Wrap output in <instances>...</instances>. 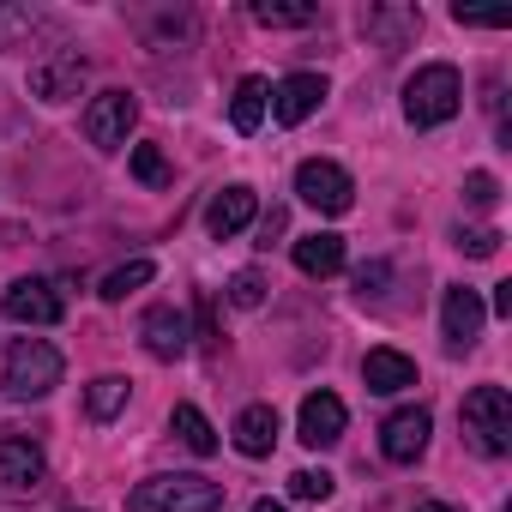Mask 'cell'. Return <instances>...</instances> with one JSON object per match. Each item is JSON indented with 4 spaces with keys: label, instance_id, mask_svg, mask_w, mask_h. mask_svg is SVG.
<instances>
[{
    "label": "cell",
    "instance_id": "cell-1",
    "mask_svg": "<svg viewBox=\"0 0 512 512\" xmlns=\"http://www.w3.org/2000/svg\"><path fill=\"white\" fill-rule=\"evenodd\" d=\"M458 103H464V79H458L452 61H428V67H416L404 79V115H410V127H440V121L458 115Z\"/></svg>",
    "mask_w": 512,
    "mask_h": 512
},
{
    "label": "cell",
    "instance_id": "cell-2",
    "mask_svg": "<svg viewBox=\"0 0 512 512\" xmlns=\"http://www.w3.org/2000/svg\"><path fill=\"white\" fill-rule=\"evenodd\" d=\"M127 512H223V482H211V476H151L127 494Z\"/></svg>",
    "mask_w": 512,
    "mask_h": 512
},
{
    "label": "cell",
    "instance_id": "cell-3",
    "mask_svg": "<svg viewBox=\"0 0 512 512\" xmlns=\"http://www.w3.org/2000/svg\"><path fill=\"white\" fill-rule=\"evenodd\" d=\"M0 386L7 398H49L61 386V350L43 338H13L7 362H0Z\"/></svg>",
    "mask_w": 512,
    "mask_h": 512
},
{
    "label": "cell",
    "instance_id": "cell-4",
    "mask_svg": "<svg viewBox=\"0 0 512 512\" xmlns=\"http://www.w3.org/2000/svg\"><path fill=\"white\" fill-rule=\"evenodd\" d=\"M458 422H464V440H470L482 458L512 452V398H506V386H476V392L464 398Z\"/></svg>",
    "mask_w": 512,
    "mask_h": 512
},
{
    "label": "cell",
    "instance_id": "cell-5",
    "mask_svg": "<svg viewBox=\"0 0 512 512\" xmlns=\"http://www.w3.org/2000/svg\"><path fill=\"white\" fill-rule=\"evenodd\" d=\"M296 193H302V205H314L320 217H344V211L356 205V181H350L332 157H308V163L296 169Z\"/></svg>",
    "mask_w": 512,
    "mask_h": 512
},
{
    "label": "cell",
    "instance_id": "cell-6",
    "mask_svg": "<svg viewBox=\"0 0 512 512\" xmlns=\"http://www.w3.org/2000/svg\"><path fill=\"white\" fill-rule=\"evenodd\" d=\"M133 121H139V97L133 91H97L91 109H85V139L97 151H121L127 133H133Z\"/></svg>",
    "mask_w": 512,
    "mask_h": 512
},
{
    "label": "cell",
    "instance_id": "cell-7",
    "mask_svg": "<svg viewBox=\"0 0 512 512\" xmlns=\"http://www.w3.org/2000/svg\"><path fill=\"white\" fill-rule=\"evenodd\" d=\"M0 314H7L13 326H55V320L67 314V302H61V290H55V284L25 278V284H13L7 296H0Z\"/></svg>",
    "mask_w": 512,
    "mask_h": 512
},
{
    "label": "cell",
    "instance_id": "cell-8",
    "mask_svg": "<svg viewBox=\"0 0 512 512\" xmlns=\"http://www.w3.org/2000/svg\"><path fill=\"white\" fill-rule=\"evenodd\" d=\"M428 428H434V416H428L422 404L392 410V416L380 422V452H386L392 464H416V458L428 452Z\"/></svg>",
    "mask_w": 512,
    "mask_h": 512
},
{
    "label": "cell",
    "instance_id": "cell-9",
    "mask_svg": "<svg viewBox=\"0 0 512 512\" xmlns=\"http://www.w3.org/2000/svg\"><path fill=\"white\" fill-rule=\"evenodd\" d=\"M43 476H49V464H43L37 440H25V434H13V428H0V488L31 494V488H43Z\"/></svg>",
    "mask_w": 512,
    "mask_h": 512
},
{
    "label": "cell",
    "instance_id": "cell-10",
    "mask_svg": "<svg viewBox=\"0 0 512 512\" xmlns=\"http://www.w3.org/2000/svg\"><path fill=\"white\" fill-rule=\"evenodd\" d=\"M79 85H85V55L79 49H61V55L31 67V97H43V103H67V97H79Z\"/></svg>",
    "mask_w": 512,
    "mask_h": 512
},
{
    "label": "cell",
    "instance_id": "cell-11",
    "mask_svg": "<svg viewBox=\"0 0 512 512\" xmlns=\"http://www.w3.org/2000/svg\"><path fill=\"white\" fill-rule=\"evenodd\" d=\"M482 320H488V302H482L476 290L452 284V290H446V302H440V326H446V344H452V350H470V344L482 338Z\"/></svg>",
    "mask_w": 512,
    "mask_h": 512
},
{
    "label": "cell",
    "instance_id": "cell-12",
    "mask_svg": "<svg viewBox=\"0 0 512 512\" xmlns=\"http://www.w3.org/2000/svg\"><path fill=\"white\" fill-rule=\"evenodd\" d=\"M296 434H302V446H338L344 440V398L338 392H308L302 398V416H296Z\"/></svg>",
    "mask_w": 512,
    "mask_h": 512
},
{
    "label": "cell",
    "instance_id": "cell-13",
    "mask_svg": "<svg viewBox=\"0 0 512 512\" xmlns=\"http://www.w3.org/2000/svg\"><path fill=\"white\" fill-rule=\"evenodd\" d=\"M320 103H326V79H320V73H290V79L272 85V115H278L284 127H302Z\"/></svg>",
    "mask_w": 512,
    "mask_h": 512
},
{
    "label": "cell",
    "instance_id": "cell-14",
    "mask_svg": "<svg viewBox=\"0 0 512 512\" xmlns=\"http://www.w3.org/2000/svg\"><path fill=\"white\" fill-rule=\"evenodd\" d=\"M139 338H145V350H151L157 362H181L187 344H193V326H187L181 308H151V314L139 320Z\"/></svg>",
    "mask_w": 512,
    "mask_h": 512
},
{
    "label": "cell",
    "instance_id": "cell-15",
    "mask_svg": "<svg viewBox=\"0 0 512 512\" xmlns=\"http://www.w3.org/2000/svg\"><path fill=\"white\" fill-rule=\"evenodd\" d=\"M253 211H260V193H253L247 181H235V187H223V193L205 205V229H211L217 241H229V235H241V229L253 223Z\"/></svg>",
    "mask_w": 512,
    "mask_h": 512
},
{
    "label": "cell",
    "instance_id": "cell-16",
    "mask_svg": "<svg viewBox=\"0 0 512 512\" xmlns=\"http://www.w3.org/2000/svg\"><path fill=\"white\" fill-rule=\"evenodd\" d=\"M362 31H368L386 55H398V49L422 31V13H416V7H368V13H362Z\"/></svg>",
    "mask_w": 512,
    "mask_h": 512
},
{
    "label": "cell",
    "instance_id": "cell-17",
    "mask_svg": "<svg viewBox=\"0 0 512 512\" xmlns=\"http://www.w3.org/2000/svg\"><path fill=\"white\" fill-rule=\"evenodd\" d=\"M362 380H368V392L392 398V392H410V386H416V362H410L404 350H368Z\"/></svg>",
    "mask_w": 512,
    "mask_h": 512
},
{
    "label": "cell",
    "instance_id": "cell-18",
    "mask_svg": "<svg viewBox=\"0 0 512 512\" xmlns=\"http://www.w3.org/2000/svg\"><path fill=\"white\" fill-rule=\"evenodd\" d=\"M272 446H278V410L272 404H247L235 416V452L241 458H266Z\"/></svg>",
    "mask_w": 512,
    "mask_h": 512
},
{
    "label": "cell",
    "instance_id": "cell-19",
    "mask_svg": "<svg viewBox=\"0 0 512 512\" xmlns=\"http://www.w3.org/2000/svg\"><path fill=\"white\" fill-rule=\"evenodd\" d=\"M344 266V235H302L296 241V272L302 278H332Z\"/></svg>",
    "mask_w": 512,
    "mask_h": 512
},
{
    "label": "cell",
    "instance_id": "cell-20",
    "mask_svg": "<svg viewBox=\"0 0 512 512\" xmlns=\"http://www.w3.org/2000/svg\"><path fill=\"white\" fill-rule=\"evenodd\" d=\"M247 13L260 19L266 31H296V25H314V19H320L314 0H253Z\"/></svg>",
    "mask_w": 512,
    "mask_h": 512
},
{
    "label": "cell",
    "instance_id": "cell-21",
    "mask_svg": "<svg viewBox=\"0 0 512 512\" xmlns=\"http://www.w3.org/2000/svg\"><path fill=\"white\" fill-rule=\"evenodd\" d=\"M266 97H272L266 79H241V85H235V103H229L235 133H260V121H266Z\"/></svg>",
    "mask_w": 512,
    "mask_h": 512
},
{
    "label": "cell",
    "instance_id": "cell-22",
    "mask_svg": "<svg viewBox=\"0 0 512 512\" xmlns=\"http://www.w3.org/2000/svg\"><path fill=\"white\" fill-rule=\"evenodd\" d=\"M127 386H133V380H121V374H103V380H91V392H85V410H91V422H115V416L127 410Z\"/></svg>",
    "mask_w": 512,
    "mask_h": 512
},
{
    "label": "cell",
    "instance_id": "cell-23",
    "mask_svg": "<svg viewBox=\"0 0 512 512\" xmlns=\"http://www.w3.org/2000/svg\"><path fill=\"white\" fill-rule=\"evenodd\" d=\"M169 428H175V434H181V440H187L199 458H211V452H217V428L205 422V410H199V404H175Z\"/></svg>",
    "mask_w": 512,
    "mask_h": 512
},
{
    "label": "cell",
    "instance_id": "cell-24",
    "mask_svg": "<svg viewBox=\"0 0 512 512\" xmlns=\"http://www.w3.org/2000/svg\"><path fill=\"white\" fill-rule=\"evenodd\" d=\"M151 278H157V266H151V260H127V266H115V272L103 278V290H97V296H103V302H127V296H133V290H145Z\"/></svg>",
    "mask_w": 512,
    "mask_h": 512
},
{
    "label": "cell",
    "instance_id": "cell-25",
    "mask_svg": "<svg viewBox=\"0 0 512 512\" xmlns=\"http://www.w3.org/2000/svg\"><path fill=\"white\" fill-rule=\"evenodd\" d=\"M43 25V13L31 7H0V49H25V37Z\"/></svg>",
    "mask_w": 512,
    "mask_h": 512
},
{
    "label": "cell",
    "instance_id": "cell-26",
    "mask_svg": "<svg viewBox=\"0 0 512 512\" xmlns=\"http://www.w3.org/2000/svg\"><path fill=\"white\" fill-rule=\"evenodd\" d=\"M133 175H139L145 187H169V157H163V145H133Z\"/></svg>",
    "mask_w": 512,
    "mask_h": 512
},
{
    "label": "cell",
    "instance_id": "cell-27",
    "mask_svg": "<svg viewBox=\"0 0 512 512\" xmlns=\"http://www.w3.org/2000/svg\"><path fill=\"white\" fill-rule=\"evenodd\" d=\"M464 199H470L476 211H494V205H500V181H494L488 169H470V175H464Z\"/></svg>",
    "mask_w": 512,
    "mask_h": 512
},
{
    "label": "cell",
    "instance_id": "cell-28",
    "mask_svg": "<svg viewBox=\"0 0 512 512\" xmlns=\"http://www.w3.org/2000/svg\"><path fill=\"white\" fill-rule=\"evenodd\" d=\"M229 302H235V308H260V302H266V278H260V272H235V278H229Z\"/></svg>",
    "mask_w": 512,
    "mask_h": 512
},
{
    "label": "cell",
    "instance_id": "cell-29",
    "mask_svg": "<svg viewBox=\"0 0 512 512\" xmlns=\"http://www.w3.org/2000/svg\"><path fill=\"white\" fill-rule=\"evenodd\" d=\"M332 488H338V482H332L326 470H296V476H290V494H296V500H332Z\"/></svg>",
    "mask_w": 512,
    "mask_h": 512
},
{
    "label": "cell",
    "instance_id": "cell-30",
    "mask_svg": "<svg viewBox=\"0 0 512 512\" xmlns=\"http://www.w3.org/2000/svg\"><path fill=\"white\" fill-rule=\"evenodd\" d=\"M458 247L470 253V260H494V253H500V229H458Z\"/></svg>",
    "mask_w": 512,
    "mask_h": 512
},
{
    "label": "cell",
    "instance_id": "cell-31",
    "mask_svg": "<svg viewBox=\"0 0 512 512\" xmlns=\"http://www.w3.org/2000/svg\"><path fill=\"white\" fill-rule=\"evenodd\" d=\"M452 19L470 25V31H506L512 25V13H458V7H452Z\"/></svg>",
    "mask_w": 512,
    "mask_h": 512
},
{
    "label": "cell",
    "instance_id": "cell-32",
    "mask_svg": "<svg viewBox=\"0 0 512 512\" xmlns=\"http://www.w3.org/2000/svg\"><path fill=\"white\" fill-rule=\"evenodd\" d=\"M386 278H392L386 266H362V272H356V290H362V296H380V284H386Z\"/></svg>",
    "mask_w": 512,
    "mask_h": 512
},
{
    "label": "cell",
    "instance_id": "cell-33",
    "mask_svg": "<svg viewBox=\"0 0 512 512\" xmlns=\"http://www.w3.org/2000/svg\"><path fill=\"white\" fill-rule=\"evenodd\" d=\"M205 350H217V320H211V302H199V332H193Z\"/></svg>",
    "mask_w": 512,
    "mask_h": 512
},
{
    "label": "cell",
    "instance_id": "cell-34",
    "mask_svg": "<svg viewBox=\"0 0 512 512\" xmlns=\"http://www.w3.org/2000/svg\"><path fill=\"white\" fill-rule=\"evenodd\" d=\"M494 314L512 320V284H494Z\"/></svg>",
    "mask_w": 512,
    "mask_h": 512
},
{
    "label": "cell",
    "instance_id": "cell-35",
    "mask_svg": "<svg viewBox=\"0 0 512 512\" xmlns=\"http://www.w3.org/2000/svg\"><path fill=\"white\" fill-rule=\"evenodd\" d=\"M416 512H458V506H446V500H422Z\"/></svg>",
    "mask_w": 512,
    "mask_h": 512
},
{
    "label": "cell",
    "instance_id": "cell-36",
    "mask_svg": "<svg viewBox=\"0 0 512 512\" xmlns=\"http://www.w3.org/2000/svg\"><path fill=\"white\" fill-rule=\"evenodd\" d=\"M253 512H284V506H278V500H260V506H253Z\"/></svg>",
    "mask_w": 512,
    "mask_h": 512
}]
</instances>
